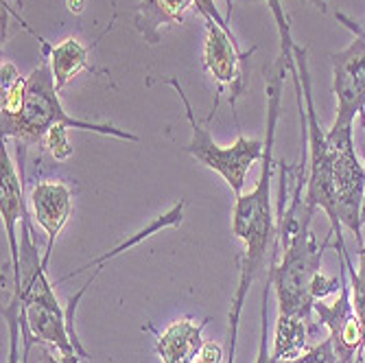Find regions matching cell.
<instances>
[{
    "label": "cell",
    "instance_id": "6da1fadb",
    "mask_svg": "<svg viewBox=\"0 0 365 363\" xmlns=\"http://www.w3.org/2000/svg\"><path fill=\"white\" fill-rule=\"evenodd\" d=\"M291 71L289 61L278 55L276 63L267 75V140H264V155L258 184L252 193L239 195L232 208V235L243 241L245 252L239 258L241 262V278L230 309V331H227V354L225 363H235L237 359V337H239V319L245 305V295L256 274L264 267L267 250L276 241V225L272 213V175H274V140H276V125L280 116V94L284 83V73Z\"/></svg>",
    "mask_w": 365,
    "mask_h": 363
},
{
    "label": "cell",
    "instance_id": "7a4b0ae2",
    "mask_svg": "<svg viewBox=\"0 0 365 363\" xmlns=\"http://www.w3.org/2000/svg\"><path fill=\"white\" fill-rule=\"evenodd\" d=\"M55 125H68L71 129L92 131V134H101V136H114V138L129 140V143L140 140L136 134L118 129L110 123H90V121L75 118L66 112L61 106L51 63L44 57L38 68L26 77L22 112L7 129H3V140L14 138L16 143L24 147L38 145V143H44V136Z\"/></svg>",
    "mask_w": 365,
    "mask_h": 363
},
{
    "label": "cell",
    "instance_id": "3957f363",
    "mask_svg": "<svg viewBox=\"0 0 365 363\" xmlns=\"http://www.w3.org/2000/svg\"><path fill=\"white\" fill-rule=\"evenodd\" d=\"M149 83H164V86H171L180 101L184 103V110H186V118L190 123V129H192V136H190V143L184 147L186 153H190L197 162H202L204 167L217 171L225 182L227 186L232 188L237 197L243 195V184H245V178H247V171L252 169V164L262 160L264 155V143L256 140V138H245L243 134L237 138V143L232 147H221L212 140L210 131L195 118V112H192V106L188 101V96L182 88V83L175 79V77H164V79H158V81H149Z\"/></svg>",
    "mask_w": 365,
    "mask_h": 363
},
{
    "label": "cell",
    "instance_id": "277c9868",
    "mask_svg": "<svg viewBox=\"0 0 365 363\" xmlns=\"http://www.w3.org/2000/svg\"><path fill=\"white\" fill-rule=\"evenodd\" d=\"M206 24V42H204V66L208 75L217 83V96L212 112L208 114L206 121H210L219 108L221 94L227 92L230 108L235 110L237 101L243 96L245 86H247V61L252 53L256 51H241L235 33L230 29V22H219L210 16L204 18Z\"/></svg>",
    "mask_w": 365,
    "mask_h": 363
},
{
    "label": "cell",
    "instance_id": "5b68a950",
    "mask_svg": "<svg viewBox=\"0 0 365 363\" xmlns=\"http://www.w3.org/2000/svg\"><path fill=\"white\" fill-rule=\"evenodd\" d=\"M337 20L352 31V42L330 55L333 61V92L337 96V116L333 129H352L354 116L365 112V31L354 20L337 11Z\"/></svg>",
    "mask_w": 365,
    "mask_h": 363
},
{
    "label": "cell",
    "instance_id": "8992f818",
    "mask_svg": "<svg viewBox=\"0 0 365 363\" xmlns=\"http://www.w3.org/2000/svg\"><path fill=\"white\" fill-rule=\"evenodd\" d=\"M346 276H348V272L344 265V282H341L339 293L335 295V302L326 305L324 300H317L313 305V313L328 328V333H330L328 337L333 342L339 363H356L359 354L363 352V346H365V331L354 313L350 282L346 280Z\"/></svg>",
    "mask_w": 365,
    "mask_h": 363
},
{
    "label": "cell",
    "instance_id": "52a82bcc",
    "mask_svg": "<svg viewBox=\"0 0 365 363\" xmlns=\"http://www.w3.org/2000/svg\"><path fill=\"white\" fill-rule=\"evenodd\" d=\"M0 215H3V225L7 235L9 256H11V276H14V293L20 289V243H18V223L26 217L24 206V184L16 164L9 158V151L0 149Z\"/></svg>",
    "mask_w": 365,
    "mask_h": 363
},
{
    "label": "cell",
    "instance_id": "ba28073f",
    "mask_svg": "<svg viewBox=\"0 0 365 363\" xmlns=\"http://www.w3.org/2000/svg\"><path fill=\"white\" fill-rule=\"evenodd\" d=\"M31 210L33 217H36L38 225L46 232V252H44V267L48 270V260L55 247V241L59 237V232L63 230L66 221H68L71 213H73V188L59 182V180H46V182H38L31 190Z\"/></svg>",
    "mask_w": 365,
    "mask_h": 363
},
{
    "label": "cell",
    "instance_id": "9c48e42d",
    "mask_svg": "<svg viewBox=\"0 0 365 363\" xmlns=\"http://www.w3.org/2000/svg\"><path fill=\"white\" fill-rule=\"evenodd\" d=\"M182 215H184V202H180V204H175L169 213H164L162 217H158L153 223H149L145 230H140V232H136V237H131V239H127V241H123L118 247H114L112 252H108V254H103L101 258H96V260H92V262H88L86 267H79V270H75V272H71L68 276H63L61 280H68V278H73V276H77V274H81V272H86V270H90V267H98V270H94V274L88 278V282L73 295L71 298V302H68V307H66V319H68V328H71V333L73 335H77V328H75V313H77V307H79V302H81V298L86 295V291H88V287L96 280V276L101 274V267H103V262H108L110 258H116L118 254H123L125 250H129V247H134V245H138L140 241H145L147 237H151V235H155L158 230H164V227H173V225H178V223H182Z\"/></svg>",
    "mask_w": 365,
    "mask_h": 363
},
{
    "label": "cell",
    "instance_id": "30bf717a",
    "mask_svg": "<svg viewBox=\"0 0 365 363\" xmlns=\"http://www.w3.org/2000/svg\"><path fill=\"white\" fill-rule=\"evenodd\" d=\"M206 322H195L190 317L175 319L155 339V352L162 363H197V357L204 346Z\"/></svg>",
    "mask_w": 365,
    "mask_h": 363
},
{
    "label": "cell",
    "instance_id": "8fae6325",
    "mask_svg": "<svg viewBox=\"0 0 365 363\" xmlns=\"http://www.w3.org/2000/svg\"><path fill=\"white\" fill-rule=\"evenodd\" d=\"M190 9H195V0H140L134 24L145 42L155 46L164 31L184 24Z\"/></svg>",
    "mask_w": 365,
    "mask_h": 363
},
{
    "label": "cell",
    "instance_id": "7c38bea8",
    "mask_svg": "<svg viewBox=\"0 0 365 363\" xmlns=\"http://www.w3.org/2000/svg\"><path fill=\"white\" fill-rule=\"evenodd\" d=\"M42 42V51L44 57L51 63V71L57 83V90L61 92L66 86H68L79 73L90 71V63H88V53L90 48L83 46L77 38H66L63 42L51 46L48 42Z\"/></svg>",
    "mask_w": 365,
    "mask_h": 363
},
{
    "label": "cell",
    "instance_id": "4fadbf2b",
    "mask_svg": "<svg viewBox=\"0 0 365 363\" xmlns=\"http://www.w3.org/2000/svg\"><path fill=\"white\" fill-rule=\"evenodd\" d=\"M307 339H309L307 319L278 313L274 342H272V350H269L272 361L284 363V361H293L297 357H302L307 352Z\"/></svg>",
    "mask_w": 365,
    "mask_h": 363
},
{
    "label": "cell",
    "instance_id": "5bb4252c",
    "mask_svg": "<svg viewBox=\"0 0 365 363\" xmlns=\"http://www.w3.org/2000/svg\"><path fill=\"white\" fill-rule=\"evenodd\" d=\"M341 262L346 265L348 272V282H350V293H352V307L354 313L365 331V252H359V265L354 270L352 260L348 256V252H341Z\"/></svg>",
    "mask_w": 365,
    "mask_h": 363
},
{
    "label": "cell",
    "instance_id": "9a60e30c",
    "mask_svg": "<svg viewBox=\"0 0 365 363\" xmlns=\"http://www.w3.org/2000/svg\"><path fill=\"white\" fill-rule=\"evenodd\" d=\"M309 3H313L315 7H319L322 11H326V5H328V0H309ZM269 9H272V14H274V18H276V26H278V33H280V55L289 61V66H291V71L289 73H293L295 71V57H293V46H295V42H293V38H291V26H289V20H287V14H284V9H282V5H280V0H269Z\"/></svg>",
    "mask_w": 365,
    "mask_h": 363
},
{
    "label": "cell",
    "instance_id": "2e32d148",
    "mask_svg": "<svg viewBox=\"0 0 365 363\" xmlns=\"http://www.w3.org/2000/svg\"><path fill=\"white\" fill-rule=\"evenodd\" d=\"M68 125H55L48 134L44 136V147L51 151V155L57 162H66L73 158V145L68 140Z\"/></svg>",
    "mask_w": 365,
    "mask_h": 363
},
{
    "label": "cell",
    "instance_id": "e0dca14e",
    "mask_svg": "<svg viewBox=\"0 0 365 363\" xmlns=\"http://www.w3.org/2000/svg\"><path fill=\"white\" fill-rule=\"evenodd\" d=\"M5 319L9 326V361L7 363H20V352H18V339L22 331V309L20 300L14 295V300L5 307Z\"/></svg>",
    "mask_w": 365,
    "mask_h": 363
},
{
    "label": "cell",
    "instance_id": "ac0fdd59",
    "mask_svg": "<svg viewBox=\"0 0 365 363\" xmlns=\"http://www.w3.org/2000/svg\"><path fill=\"white\" fill-rule=\"evenodd\" d=\"M274 287L272 274L267 272V285L262 291V309H260V342H258V357L256 363H274L267 350V298H269V289Z\"/></svg>",
    "mask_w": 365,
    "mask_h": 363
},
{
    "label": "cell",
    "instance_id": "d6986e66",
    "mask_svg": "<svg viewBox=\"0 0 365 363\" xmlns=\"http://www.w3.org/2000/svg\"><path fill=\"white\" fill-rule=\"evenodd\" d=\"M284 363H339V359L335 354L333 342H330V337H328L322 344L309 348L302 357H297L293 361H284Z\"/></svg>",
    "mask_w": 365,
    "mask_h": 363
},
{
    "label": "cell",
    "instance_id": "ffe728a7",
    "mask_svg": "<svg viewBox=\"0 0 365 363\" xmlns=\"http://www.w3.org/2000/svg\"><path fill=\"white\" fill-rule=\"evenodd\" d=\"M197 363H225L221 346L215 342H204L202 352H199V357H197Z\"/></svg>",
    "mask_w": 365,
    "mask_h": 363
},
{
    "label": "cell",
    "instance_id": "44dd1931",
    "mask_svg": "<svg viewBox=\"0 0 365 363\" xmlns=\"http://www.w3.org/2000/svg\"><path fill=\"white\" fill-rule=\"evenodd\" d=\"M40 363H83L81 357H66V354H55V350H44Z\"/></svg>",
    "mask_w": 365,
    "mask_h": 363
},
{
    "label": "cell",
    "instance_id": "7402d4cb",
    "mask_svg": "<svg viewBox=\"0 0 365 363\" xmlns=\"http://www.w3.org/2000/svg\"><path fill=\"white\" fill-rule=\"evenodd\" d=\"M66 5H68V11H71V14L81 16L83 9H86V0H66Z\"/></svg>",
    "mask_w": 365,
    "mask_h": 363
},
{
    "label": "cell",
    "instance_id": "603a6c76",
    "mask_svg": "<svg viewBox=\"0 0 365 363\" xmlns=\"http://www.w3.org/2000/svg\"><path fill=\"white\" fill-rule=\"evenodd\" d=\"M363 361H365V346H363Z\"/></svg>",
    "mask_w": 365,
    "mask_h": 363
},
{
    "label": "cell",
    "instance_id": "cb8c5ba5",
    "mask_svg": "<svg viewBox=\"0 0 365 363\" xmlns=\"http://www.w3.org/2000/svg\"><path fill=\"white\" fill-rule=\"evenodd\" d=\"M363 221H365V206H363Z\"/></svg>",
    "mask_w": 365,
    "mask_h": 363
},
{
    "label": "cell",
    "instance_id": "d4e9b609",
    "mask_svg": "<svg viewBox=\"0 0 365 363\" xmlns=\"http://www.w3.org/2000/svg\"><path fill=\"white\" fill-rule=\"evenodd\" d=\"M359 252H365V245H363V247H361V250H359Z\"/></svg>",
    "mask_w": 365,
    "mask_h": 363
},
{
    "label": "cell",
    "instance_id": "484cf974",
    "mask_svg": "<svg viewBox=\"0 0 365 363\" xmlns=\"http://www.w3.org/2000/svg\"><path fill=\"white\" fill-rule=\"evenodd\" d=\"M356 363H365V361H363V359H361V361H356Z\"/></svg>",
    "mask_w": 365,
    "mask_h": 363
},
{
    "label": "cell",
    "instance_id": "4316f807",
    "mask_svg": "<svg viewBox=\"0 0 365 363\" xmlns=\"http://www.w3.org/2000/svg\"><path fill=\"white\" fill-rule=\"evenodd\" d=\"M363 31H365V29H363Z\"/></svg>",
    "mask_w": 365,
    "mask_h": 363
}]
</instances>
